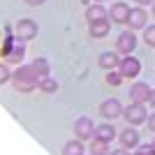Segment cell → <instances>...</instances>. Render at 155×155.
<instances>
[{
    "label": "cell",
    "mask_w": 155,
    "mask_h": 155,
    "mask_svg": "<svg viewBox=\"0 0 155 155\" xmlns=\"http://www.w3.org/2000/svg\"><path fill=\"white\" fill-rule=\"evenodd\" d=\"M12 84L19 93H32L39 86V77L32 65H21L19 70L12 74Z\"/></svg>",
    "instance_id": "6da1fadb"
},
{
    "label": "cell",
    "mask_w": 155,
    "mask_h": 155,
    "mask_svg": "<svg viewBox=\"0 0 155 155\" xmlns=\"http://www.w3.org/2000/svg\"><path fill=\"white\" fill-rule=\"evenodd\" d=\"M123 118L130 125H141L148 120V111H146V104L141 102H130V107H125Z\"/></svg>",
    "instance_id": "7a4b0ae2"
},
{
    "label": "cell",
    "mask_w": 155,
    "mask_h": 155,
    "mask_svg": "<svg viewBox=\"0 0 155 155\" xmlns=\"http://www.w3.org/2000/svg\"><path fill=\"white\" fill-rule=\"evenodd\" d=\"M37 32H39V28H37V23L32 19H21V21H16V26H14V37L21 39V42L35 39Z\"/></svg>",
    "instance_id": "3957f363"
},
{
    "label": "cell",
    "mask_w": 155,
    "mask_h": 155,
    "mask_svg": "<svg viewBox=\"0 0 155 155\" xmlns=\"http://www.w3.org/2000/svg\"><path fill=\"white\" fill-rule=\"evenodd\" d=\"M134 49H137L134 30H123L116 39V51L120 53V56H130V53H134Z\"/></svg>",
    "instance_id": "277c9868"
},
{
    "label": "cell",
    "mask_w": 155,
    "mask_h": 155,
    "mask_svg": "<svg viewBox=\"0 0 155 155\" xmlns=\"http://www.w3.org/2000/svg\"><path fill=\"white\" fill-rule=\"evenodd\" d=\"M118 72H120L125 79H134V77H139V72H141V63H139L132 53H130V56H123L120 63H118Z\"/></svg>",
    "instance_id": "5b68a950"
},
{
    "label": "cell",
    "mask_w": 155,
    "mask_h": 155,
    "mask_svg": "<svg viewBox=\"0 0 155 155\" xmlns=\"http://www.w3.org/2000/svg\"><path fill=\"white\" fill-rule=\"evenodd\" d=\"M123 104L118 102L116 97H111V100H104L102 104H100V116L104 118V120H116L118 116H123Z\"/></svg>",
    "instance_id": "8992f818"
},
{
    "label": "cell",
    "mask_w": 155,
    "mask_h": 155,
    "mask_svg": "<svg viewBox=\"0 0 155 155\" xmlns=\"http://www.w3.org/2000/svg\"><path fill=\"white\" fill-rule=\"evenodd\" d=\"M74 134L79 137V139H93L95 137V123H93L91 116H81L77 118V123H74Z\"/></svg>",
    "instance_id": "52a82bcc"
},
{
    "label": "cell",
    "mask_w": 155,
    "mask_h": 155,
    "mask_svg": "<svg viewBox=\"0 0 155 155\" xmlns=\"http://www.w3.org/2000/svg\"><path fill=\"white\" fill-rule=\"evenodd\" d=\"M130 12H132V7H130L127 2H116V5H111V9H109V19H111V23L127 26Z\"/></svg>",
    "instance_id": "ba28073f"
},
{
    "label": "cell",
    "mask_w": 155,
    "mask_h": 155,
    "mask_svg": "<svg viewBox=\"0 0 155 155\" xmlns=\"http://www.w3.org/2000/svg\"><path fill=\"white\" fill-rule=\"evenodd\" d=\"M150 88L148 84H143V81H137V84H132V88H130V100L132 102H141V104H146V102H150Z\"/></svg>",
    "instance_id": "9c48e42d"
},
{
    "label": "cell",
    "mask_w": 155,
    "mask_h": 155,
    "mask_svg": "<svg viewBox=\"0 0 155 155\" xmlns=\"http://www.w3.org/2000/svg\"><path fill=\"white\" fill-rule=\"evenodd\" d=\"M146 21H148V12L143 7H134L130 12V19H127V28L130 30H141L146 28Z\"/></svg>",
    "instance_id": "30bf717a"
},
{
    "label": "cell",
    "mask_w": 155,
    "mask_h": 155,
    "mask_svg": "<svg viewBox=\"0 0 155 155\" xmlns=\"http://www.w3.org/2000/svg\"><path fill=\"white\" fill-rule=\"evenodd\" d=\"M118 141H120L123 148H137L139 146V132L134 130V125H130L123 132H118Z\"/></svg>",
    "instance_id": "8fae6325"
},
{
    "label": "cell",
    "mask_w": 155,
    "mask_h": 155,
    "mask_svg": "<svg viewBox=\"0 0 155 155\" xmlns=\"http://www.w3.org/2000/svg\"><path fill=\"white\" fill-rule=\"evenodd\" d=\"M109 30H111V19H109V16H107V19H100V21H93L91 28H88V32H91L93 39L107 37V35H109Z\"/></svg>",
    "instance_id": "7c38bea8"
},
{
    "label": "cell",
    "mask_w": 155,
    "mask_h": 155,
    "mask_svg": "<svg viewBox=\"0 0 155 155\" xmlns=\"http://www.w3.org/2000/svg\"><path fill=\"white\" fill-rule=\"evenodd\" d=\"M118 63H120V53L118 51H104V53H100V58H97V65H100L102 70H116Z\"/></svg>",
    "instance_id": "4fadbf2b"
},
{
    "label": "cell",
    "mask_w": 155,
    "mask_h": 155,
    "mask_svg": "<svg viewBox=\"0 0 155 155\" xmlns=\"http://www.w3.org/2000/svg\"><path fill=\"white\" fill-rule=\"evenodd\" d=\"M116 134H118V132H116V127H114L111 123H102V125H95V139H102V141L111 143Z\"/></svg>",
    "instance_id": "5bb4252c"
},
{
    "label": "cell",
    "mask_w": 155,
    "mask_h": 155,
    "mask_svg": "<svg viewBox=\"0 0 155 155\" xmlns=\"http://www.w3.org/2000/svg\"><path fill=\"white\" fill-rule=\"evenodd\" d=\"M23 53H26V46H23L21 39H16V42H9V49L5 51V56H7V60H12V63H21Z\"/></svg>",
    "instance_id": "9a60e30c"
},
{
    "label": "cell",
    "mask_w": 155,
    "mask_h": 155,
    "mask_svg": "<svg viewBox=\"0 0 155 155\" xmlns=\"http://www.w3.org/2000/svg\"><path fill=\"white\" fill-rule=\"evenodd\" d=\"M86 148H84V139H70V141H65L63 146V155H84Z\"/></svg>",
    "instance_id": "2e32d148"
},
{
    "label": "cell",
    "mask_w": 155,
    "mask_h": 155,
    "mask_svg": "<svg viewBox=\"0 0 155 155\" xmlns=\"http://www.w3.org/2000/svg\"><path fill=\"white\" fill-rule=\"evenodd\" d=\"M107 16H109V12H107L102 5H97V2L86 9V19H88V23H93V21H100V19H107Z\"/></svg>",
    "instance_id": "e0dca14e"
},
{
    "label": "cell",
    "mask_w": 155,
    "mask_h": 155,
    "mask_svg": "<svg viewBox=\"0 0 155 155\" xmlns=\"http://www.w3.org/2000/svg\"><path fill=\"white\" fill-rule=\"evenodd\" d=\"M39 91L51 95V93H58V79H51V77H42L39 79Z\"/></svg>",
    "instance_id": "ac0fdd59"
},
{
    "label": "cell",
    "mask_w": 155,
    "mask_h": 155,
    "mask_svg": "<svg viewBox=\"0 0 155 155\" xmlns=\"http://www.w3.org/2000/svg\"><path fill=\"white\" fill-rule=\"evenodd\" d=\"M30 65L35 67V72H37V77H39V79H42V77H49L51 65H49V60H46V58H35Z\"/></svg>",
    "instance_id": "d6986e66"
},
{
    "label": "cell",
    "mask_w": 155,
    "mask_h": 155,
    "mask_svg": "<svg viewBox=\"0 0 155 155\" xmlns=\"http://www.w3.org/2000/svg\"><path fill=\"white\" fill-rule=\"evenodd\" d=\"M91 155H109V143L93 137V141H91Z\"/></svg>",
    "instance_id": "ffe728a7"
},
{
    "label": "cell",
    "mask_w": 155,
    "mask_h": 155,
    "mask_svg": "<svg viewBox=\"0 0 155 155\" xmlns=\"http://www.w3.org/2000/svg\"><path fill=\"white\" fill-rule=\"evenodd\" d=\"M123 79H125V77H123L118 70H107V77H104V81H107L109 86H120V84H123Z\"/></svg>",
    "instance_id": "44dd1931"
},
{
    "label": "cell",
    "mask_w": 155,
    "mask_h": 155,
    "mask_svg": "<svg viewBox=\"0 0 155 155\" xmlns=\"http://www.w3.org/2000/svg\"><path fill=\"white\" fill-rule=\"evenodd\" d=\"M7 81H12V72H9V67H7V65L0 63V86H5Z\"/></svg>",
    "instance_id": "7402d4cb"
},
{
    "label": "cell",
    "mask_w": 155,
    "mask_h": 155,
    "mask_svg": "<svg viewBox=\"0 0 155 155\" xmlns=\"http://www.w3.org/2000/svg\"><path fill=\"white\" fill-rule=\"evenodd\" d=\"M134 155H155L153 143H139V146H137V153H134Z\"/></svg>",
    "instance_id": "603a6c76"
},
{
    "label": "cell",
    "mask_w": 155,
    "mask_h": 155,
    "mask_svg": "<svg viewBox=\"0 0 155 155\" xmlns=\"http://www.w3.org/2000/svg\"><path fill=\"white\" fill-rule=\"evenodd\" d=\"M143 39H146L148 46H155V26H150V28L143 30Z\"/></svg>",
    "instance_id": "cb8c5ba5"
},
{
    "label": "cell",
    "mask_w": 155,
    "mask_h": 155,
    "mask_svg": "<svg viewBox=\"0 0 155 155\" xmlns=\"http://www.w3.org/2000/svg\"><path fill=\"white\" fill-rule=\"evenodd\" d=\"M109 155H130V153H127V148H123V146H120V148L109 150Z\"/></svg>",
    "instance_id": "d4e9b609"
},
{
    "label": "cell",
    "mask_w": 155,
    "mask_h": 155,
    "mask_svg": "<svg viewBox=\"0 0 155 155\" xmlns=\"http://www.w3.org/2000/svg\"><path fill=\"white\" fill-rule=\"evenodd\" d=\"M146 125H148V130H150V132H155V114H150V118L146 120Z\"/></svg>",
    "instance_id": "484cf974"
},
{
    "label": "cell",
    "mask_w": 155,
    "mask_h": 155,
    "mask_svg": "<svg viewBox=\"0 0 155 155\" xmlns=\"http://www.w3.org/2000/svg\"><path fill=\"white\" fill-rule=\"evenodd\" d=\"M46 0H26V5H30V7H39V5H44Z\"/></svg>",
    "instance_id": "4316f807"
},
{
    "label": "cell",
    "mask_w": 155,
    "mask_h": 155,
    "mask_svg": "<svg viewBox=\"0 0 155 155\" xmlns=\"http://www.w3.org/2000/svg\"><path fill=\"white\" fill-rule=\"evenodd\" d=\"M137 2H139V5H153L155 0H137Z\"/></svg>",
    "instance_id": "83f0119b"
},
{
    "label": "cell",
    "mask_w": 155,
    "mask_h": 155,
    "mask_svg": "<svg viewBox=\"0 0 155 155\" xmlns=\"http://www.w3.org/2000/svg\"><path fill=\"white\" fill-rule=\"evenodd\" d=\"M150 104H153V107H155V88H153V91H150Z\"/></svg>",
    "instance_id": "f1b7e54d"
},
{
    "label": "cell",
    "mask_w": 155,
    "mask_h": 155,
    "mask_svg": "<svg viewBox=\"0 0 155 155\" xmlns=\"http://www.w3.org/2000/svg\"><path fill=\"white\" fill-rule=\"evenodd\" d=\"M153 16H155V2H153Z\"/></svg>",
    "instance_id": "f546056e"
},
{
    "label": "cell",
    "mask_w": 155,
    "mask_h": 155,
    "mask_svg": "<svg viewBox=\"0 0 155 155\" xmlns=\"http://www.w3.org/2000/svg\"><path fill=\"white\" fill-rule=\"evenodd\" d=\"M93 2H104V0H93Z\"/></svg>",
    "instance_id": "4dcf8cb0"
},
{
    "label": "cell",
    "mask_w": 155,
    "mask_h": 155,
    "mask_svg": "<svg viewBox=\"0 0 155 155\" xmlns=\"http://www.w3.org/2000/svg\"><path fill=\"white\" fill-rule=\"evenodd\" d=\"M153 148H155V139H153Z\"/></svg>",
    "instance_id": "1f68e13d"
}]
</instances>
